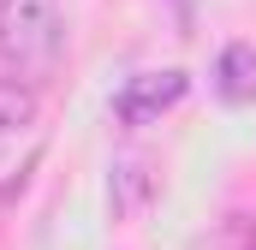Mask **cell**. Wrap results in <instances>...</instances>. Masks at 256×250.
Returning a JSON list of instances; mask_svg holds the SVG:
<instances>
[{"label":"cell","instance_id":"cell-1","mask_svg":"<svg viewBox=\"0 0 256 250\" xmlns=\"http://www.w3.org/2000/svg\"><path fill=\"white\" fill-rule=\"evenodd\" d=\"M66 54L60 0H0V66L12 78H48Z\"/></svg>","mask_w":256,"mask_h":250},{"label":"cell","instance_id":"cell-2","mask_svg":"<svg viewBox=\"0 0 256 250\" xmlns=\"http://www.w3.org/2000/svg\"><path fill=\"white\" fill-rule=\"evenodd\" d=\"M42 108H36V90L24 78H0V196L30 179V167L42 161Z\"/></svg>","mask_w":256,"mask_h":250},{"label":"cell","instance_id":"cell-3","mask_svg":"<svg viewBox=\"0 0 256 250\" xmlns=\"http://www.w3.org/2000/svg\"><path fill=\"white\" fill-rule=\"evenodd\" d=\"M185 90H191V78H185L179 66H167V72H137L126 90L114 96V114L126 125H149V120H161L167 108H179Z\"/></svg>","mask_w":256,"mask_h":250},{"label":"cell","instance_id":"cell-4","mask_svg":"<svg viewBox=\"0 0 256 250\" xmlns=\"http://www.w3.org/2000/svg\"><path fill=\"white\" fill-rule=\"evenodd\" d=\"M214 90H220V102H232V108H250L256 102V48L250 42L220 48V60H214Z\"/></svg>","mask_w":256,"mask_h":250}]
</instances>
